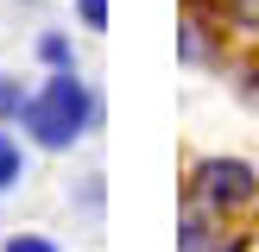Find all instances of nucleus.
<instances>
[{"mask_svg": "<svg viewBox=\"0 0 259 252\" xmlns=\"http://www.w3.org/2000/svg\"><path fill=\"white\" fill-rule=\"evenodd\" d=\"M184 7H209V13H215V7H222V0H184Z\"/></svg>", "mask_w": 259, "mask_h": 252, "instance_id": "4468645a", "label": "nucleus"}, {"mask_svg": "<svg viewBox=\"0 0 259 252\" xmlns=\"http://www.w3.org/2000/svg\"><path fill=\"white\" fill-rule=\"evenodd\" d=\"M0 252H63V239L45 233V227H13V233L0 239Z\"/></svg>", "mask_w": 259, "mask_h": 252, "instance_id": "1a4fd4ad", "label": "nucleus"}, {"mask_svg": "<svg viewBox=\"0 0 259 252\" xmlns=\"http://www.w3.org/2000/svg\"><path fill=\"white\" fill-rule=\"evenodd\" d=\"M25 170H32L25 133H19V126H0V196H13V189L25 183Z\"/></svg>", "mask_w": 259, "mask_h": 252, "instance_id": "39448f33", "label": "nucleus"}, {"mask_svg": "<svg viewBox=\"0 0 259 252\" xmlns=\"http://www.w3.org/2000/svg\"><path fill=\"white\" fill-rule=\"evenodd\" d=\"M215 239H222V221L184 202V208H177V252H209Z\"/></svg>", "mask_w": 259, "mask_h": 252, "instance_id": "423d86ee", "label": "nucleus"}, {"mask_svg": "<svg viewBox=\"0 0 259 252\" xmlns=\"http://www.w3.org/2000/svg\"><path fill=\"white\" fill-rule=\"evenodd\" d=\"M25 101H32V82H25L19 70H0V126H19Z\"/></svg>", "mask_w": 259, "mask_h": 252, "instance_id": "6e6552de", "label": "nucleus"}, {"mask_svg": "<svg viewBox=\"0 0 259 252\" xmlns=\"http://www.w3.org/2000/svg\"><path fill=\"white\" fill-rule=\"evenodd\" d=\"M95 126H101V88L89 82L82 70H57V76H45V82L32 88L19 133H25L32 151L63 158V151H76Z\"/></svg>", "mask_w": 259, "mask_h": 252, "instance_id": "f257e3e1", "label": "nucleus"}, {"mask_svg": "<svg viewBox=\"0 0 259 252\" xmlns=\"http://www.w3.org/2000/svg\"><path fill=\"white\" fill-rule=\"evenodd\" d=\"M184 202L215 214L222 227H240L259 214V164L240 151H196L184 164Z\"/></svg>", "mask_w": 259, "mask_h": 252, "instance_id": "f03ea898", "label": "nucleus"}, {"mask_svg": "<svg viewBox=\"0 0 259 252\" xmlns=\"http://www.w3.org/2000/svg\"><path fill=\"white\" fill-rule=\"evenodd\" d=\"M76 202H82V214H101V176H95V170L82 176V189H76Z\"/></svg>", "mask_w": 259, "mask_h": 252, "instance_id": "f8f14e48", "label": "nucleus"}, {"mask_svg": "<svg viewBox=\"0 0 259 252\" xmlns=\"http://www.w3.org/2000/svg\"><path fill=\"white\" fill-rule=\"evenodd\" d=\"M240 95L259 107V57H253V63H240Z\"/></svg>", "mask_w": 259, "mask_h": 252, "instance_id": "ddd939ff", "label": "nucleus"}, {"mask_svg": "<svg viewBox=\"0 0 259 252\" xmlns=\"http://www.w3.org/2000/svg\"><path fill=\"white\" fill-rule=\"evenodd\" d=\"M76 25H82L89 38L108 32V0H76Z\"/></svg>", "mask_w": 259, "mask_h": 252, "instance_id": "9d476101", "label": "nucleus"}, {"mask_svg": "<svg viewBox=\"0 0 259 252\" xmlns=\"http://www.w3.org/2000/svg\"><path fill=\"white\" fill-rule=\"evenodd\" d=\"M228 44L234 38H228V25L209 7H177V63L184 70H222Z\"/></svg>", "mask_w": 259, "mask_h": 252, "instance_id": "7ed1b4c3", "label": "nucleus"}, {"mask_svg": "<svg viewBox=\"0 0 259 252\" xmlns=\"http://www.w3.org/2000/svg\"><path fill=\"white\" fill-rule=\"evenodd\" d=\"M32 57H38V70H45V76H57V70H82V57H76V32H70V25L38 32V38H32Z\"/></svg>", "mask_w": 259, "mask_h": 252, "instance_id": "20e7f679", "label": "nucleus"}, {"mask_svg": "<svg viewBox=\"0 0 259 252\" xmlns=\"http://www.w3.org/2000/svg\"><path fill=\"white\" fill-rule=\"evenodd\" d=\"M215 19L228 25V38H234V44H259V0H222V7H215Z\"/></svg>", "mask_w": 259, "mask_h": 252, "instance_id": "0eeeda50", "label": "nucleus"}, {"mask_svg": "<svg viewBox=\"0 0 259 252\" xmlns=\"http://www.w3.org/2000/svg\"><path fill=\"white\" fill-rule=\"evenodd\" d=\"M209 252H259V246H253V233H247V227H222V239H215Z\"/></svg>", "mask_w": 259, "mask_h": 252, "instance_id": "9b49d317", "label": "nucleus"}, {"mask_svg": "<svg viewBox=\"0 0 259 252\" xmlns=\"http://www.w3.org/2000/svg\"><path fill=\"white\" fill-rule=\"evenodd\" d=\"M19 7H38V0H19Z\"/></svg>", "mask_w": 259, "mask_h": 252, "instance_id": "2eb2a0df", "label": "nucleus"}]
</instances>
